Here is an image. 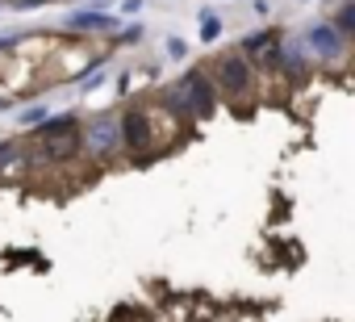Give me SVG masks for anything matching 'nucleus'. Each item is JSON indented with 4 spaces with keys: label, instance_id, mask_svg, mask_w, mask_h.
Listing matches in <instances>:
<instances>
[{
    "label": "nucleus",
    "instance_id": "obj_5",
    "mask_svg": "<svg viewBox=\"0 0 355 322\" xmlns=\"http://www.w3.org/2000/svg\"><path fill=\"white\" fill-rule=\"evenodd\" d=\"M84 146H88L96 159L113 155V146H121L117 121H113V117H96V121H88V130H84Z\"/></svg>",
    "mask_w": 355,
    "mask_h": 322
},
{
    "label": "nucleus",
    "instance_id": "obj_6",
    "mask_svg": "<svg viewBox=\"0 0 355 322\" xmlns=\"http://www.w3.org/2000/svg\"><path fill=\"white\" fill-rule=\"evenodd\" d=\"M305 42H309L322 59H338V55H343V46H347V38H343L334 26H313V30L305 34Z\"/></svg>",
    "mask_w": 355,
    "mask_h": 322
},
{
    "label": "nucleus",
    "instance_id": "obj_4",
    "mask_svg": "<svg viewBox=\"0 0 355 322\" xmlns=\"http://www.w3.org/2000/svg\"><path fill=\"white\" fill-rule=\"evenodd\" d=\"M117 134H121V146L134 151V155L150 151V142H155V130H150L146 109H125V113L117 117Z\"/></svg>",
    "mask_w": 355,
    "mask_h": 322
},
{
    "label": "nucleus",
    "instance_id": "obj_7",
    "mask_svg": "<svg viewBox=\"0 0 355 322\" xmlns=\"http://www.w3.org/2000/svg\"><path fill=\"white\" fill-rule=\"evenodd\" d=\"M71 30H80V34H109L113 26H117V17L113 13H105V9H88V13H71V22H67Z\"/></svg>",
    "mask_w": 355,
    "mask_h": 322
},
{
    "label": "nucleus",
    "instance_id": "obj_14",
    "mask_svg": "<svg viewBox=\"0 0 355 322\" xmlns=\"http://www.w3.org/2000/svg\"><path fill=\"white\" fill-rule=\"evenodd\" d=\"M17 9H38V5H51V0H13Z\"/></svg>",
    "mask_w": 355,
    "mask_h": 322
},
{
    "label": "nucleus",
    "instance_id": "obj_12",
    "mask_svg": "<svg viewBox=\"0 0 355 322\" xmlns=\"http://www.w3.org/2000/svg\"><path fill=\"white\" fill-rule=\"evenodd\" d=\"M167 55H171V59H184V55H189V46H184L180 38H167Z\"/></svg>",
    "mask_w": 355,
    "mask_h": 322
},
{
    "label": "nucleus",
    "instance_id": "obj_13",
    "mask_svg": "<svg viewBox=\"0 0 355 322\" xmlns=\"http://www.w3.org/2000/svg\"><path fill=\"white\" fill-rule=\"evenodd\" d=\"M121 42H142V26H138V22H134V26H130V30H125V34H121Z\"/></svg>",
    "mask_w": 355,
    "mask_h": 322
},
{
    "label": "nucleus",
    "instance_id": "obj_10",
    "mask_svg": "<svg viewBox=\"0 0 355 322\" xmlns=\"http://www.w3.org/2000/svg\"><path fill=\"white\" fill-rule=\"evenodd\" d=\"M42 121H46V109H42V105L21 109V126H42Z\"/></svg>",
    "mask_w": 355,
    "mask_h": 322
},
{
    "label": "nucleus",
    "instance_id": "obj_11",
    "mask_svg": "<svg viewBox=\"0 0 355 322\" xmlns=\"http://www.w3.org/2000/svg\"><path fill=\"white\" fill-rule=\"evenodd\" d=\"M21 159V151L13 146V142H0V168H9V164H17Z\"/></svg>",
    "mask_w": 355,
    "mask_h": 322
},
{
    "label": "nucleus",
    "instance_id": "obj_8",
    "mask_svg": "<svg viewBox=\"0 0 355 322\" xmlns=\"http://www.w3.org/2000/svg\"><path fill=\"white\" fill-rule=\"evenodd\" d=\"M334 30H338L347 42H355V0H343V5H338V13H334Z\"/></svg>",
    "mask_w": 355,
    "mask_h": 322
},
{
    "label": "nucleus",
    "instance_id": "obj_3",
    "mask_svg": "<svg viewBox=\"0 0 355 322\" xmlns=\"http://www.w3.org/2000/svg\"><path fill=\"white\" fill-rule=\"evenodd\" d=\"M255 63L239 51V55H222L218 59V67H214V84L226 92V96H243L247 88H251V80H255V71H251Z\"/></svg>",
    "mask_w": 355,
    "mask_h": 322
},
{
    "label": "nucleus",
    "instance_id": "obj_15",
    "mask_svg": "<svg viewBox=\"0 0 355 322\" xmlns=\"http://www.w3.org/2000/svg\"><path fill=\"white\" fill-rule=\"evenodd\" d=\"M121 9H125V13H138V9H142V0H125Z\"/></svg>",
    "mask_w": 355,
    "mask_h": 322
},
{
    "label": "nucleus",
    "instance_id": "obj_9",
    "mask_svg": "<svg viewBox=\"0 0 355 322\" xmlns=\"http://www.w3.org/2000/svg\"><path fill=\"white\" fill-rule=\"evenodd\" d=\"M218 38H222V17L205 9L201 13V42H218Z\"/></svg>",
    "mask_w": 355,
    "mask_h": 322
},
{
    "label": "nucleus",
    "instance_id": "obj_2",
    "mask_svg": "<svg viewBox=\"0 0 355 322\" xmlns=\"http://www.w3.org/2000/svg\"><path fill=\"white\" fill-rule=\"evenodd\" d=\"M167 105L180 113V117H205V113H214V105H218V84H214V76L201 71V67H189L180 80L171 84Z\"/></svg>",
    "mask_w": 355,
    "mask_h": 322
},
{
    "label": "nucleus",
    "instance_id": "obj_1",
    "mask_svg": "<svg viewBox=\"0 0 355 322\" xmlns=\"http://www.w3.org/2000/svg\"><path fill=\"white\" fill-rule=\"evenodd\" d=\"M34 142H38L42 159H51V164H67V159H76L80 146H84V121L76 113L46 117L42 126H34Z\"/></svg>",
    "mask_w": 355,
    "mask_h": 322
}]
</instances>
